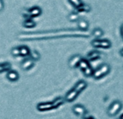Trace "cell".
Listing matches in <instances>:
<instances>
[{
    "label": "cell",
    "instance_id": "obj_1",
    "mask_svg": "<svg viewBox=\"0 0 123 119\" xmlns=\"http://www.w3.org/2000/svg\"><path fill=\"white\" fill-rule=\"evenodd\" d=\"M110 66L108 64H103L100 66H99L97 69L94 70L93 77L96 79H99L102 78L103 77L107 75L110 72Z\"/></svg>",
    "mask_w": 123,
    "mask_h": 119
},
{
    "label": "cell",
    "instance_id": "obj_19",
    "mask_svg": "<svg viewBox=\"0 0 123 119\" xmlns=\"http://www.w3.org/2000/svg\"><path fill=\"white\" fill-rule=\"evenodd\" d=\"M11 67L9 64H0V72H2L4 71L8 70Z\"/></svg>",
    "mask_w": 123,
    "mask_h": 119
},
{
    "label": "cell",
    "instance_id": "obj_21",
    "mask_svg": "<svg viewBox=\"0 0 123 119\" xmlns=\"http://www.w3.org/2000/svg\"><path fill=\"white\" fill-rule=\"evenodd\" d=\"M68 19L71 20V21H76L79 20V15L76 14V13H71L69 17H68Z\"/></svg>",
    "mask_w": 123,
    "mask_h": 119
},
{
    "label": "cell",
    "instance_id": "obj_17",
    "mask_svg": "<svg viewBox=\"0 0 123 119\" xmlns=\"http://www.w3.org/2000/svg\"><path fill=\"white\" fill-rule=\"evenodd\" d=\"M32 64H33L32 61L28 59V60H26L25 62H23V64L22 65V67L24 69H30L32 66Z\"/></svg>",
    "mask_w": 123,
    "mask_h": 119
},
{
    "label": "cell",
    "instance_id": "obj_2",
    "mask_svg": "<svg viewBox=\"0 0 123 119\" xmlns=\"http://www.w3.org/2000/svg\"><path fill=\"white\" fill-rule=\"evenodd\" d=\"M91 45L94 48H110L112 46V43L110 40L107 39H99L97 38L92 41Z\"/></svg>",
    "mask_w": 123,
    "mask_h": 119
},
{
    "label": "cell",
    "instance_id": "obj_22",
    "mask_svg": "<svg viewBox=\"0 0 123 119\" xmlns=\"http://www.w3.org/2000/svg\"><path fill=\"white\" fill-rule=\"evenodd\" d=\"M30 13L32 16H37L40 13V10L37 8V7H35V8H33L31 11H30Z\"/></svg>",
    "mask_w": 123,
    "mask_h": 119
},
{
    "label": "cell",
    "instance_id": "obj_24",
    "mask_svg": "<svg viewBox=\"0 0 123 119\" xmlns=\"http://www.w3.org/2000/svg\"><path fill=\"white\" fill-rule=\"evenodd\" d=\"M12 53L14 56H17V55L20 54V53H19V48H14V49L12 51Z\"/></svg>",
    "mask_w": 123,
    "mask_h": 119
},
{
    "label": "cell",
    "instance_id": "obj_18",
    "mask_svg": "<svg viewBox=\"0 0 123 119\" xmlns=\"http://www.w3.org/2000/svg\"><path fill=\"white\" fill-rule=\"evenodd\" d=\"M68 1L76 8H78L79 7H80L83 4L81 0H68Z\"/></svg>",
    "mask_w": 123,
    "mask_h": 119
},
{
    "label": "cell",
    "instance_id": "obj_7",
    "mask_svg": "<svg viewBox=\"0 0 123 119\" xmlns=\"http://www.w3.org/2000/svg\"><path fill=\"white\" fill-rule=\"evenodd\" d=\"M79 94V93L77 91H76L74 89H73V90H71L70 92L68 93V94L66 95L65 99H66V100L68 101V102H72V101H74V100L76 98V97L78 96Z\"/></svg>",
    "mask_w": 123,
    "mask_h": 119
},
{
    "label": "cell",
    "instance_id": "obj_16",
    "mask_svg": "<svg viewBox=\"0 0 123 119\" xmlns=\"http://www.w3.org/2000/svg\"><path fill=\"white\" fill-rule=\"evenodd\" d=\"M82 72L86 77H92L93 75V73H94V69L92 68L91 66H89Z\"/></svg>",
    "mask_w": 123,
    "mask_h": 119
},
{
    "label": "cell",
    "instance_id": "obj_23",
    "mask_svg": "<svg viewBox=\"0 0 123 119\" xmlns=\"http://www.w3.org/2000/svg\"><path fill=\"white\" fill-rule=\"evenodd\" d=\"M35 25V23L31 20H27L24 23V26L26 27H32Z\"/></svg>",
    "mask_w": 123,
    "mask_h": 119
},
{
    "label": "cell",
    "instance_id": "obj_30",
    "mask_svg": "<svg viewBox=\"0 0 123 119\" xmlns=\"http://www.w3.org/2000/svg\"></svg>",
    "mask_w": 123,
    "mask_h": 119
},
{
    "label": "cell",
    "instance_id": "obj_11",
    "mask_svg": "<svg viewBox=\"0 0 123 119\" xmlns=\"http://www.w3.org/2000/svg\"><path fill=\"white\" fill-rule=\"evenodd\" d=\"M90 66L89 61L87 59H83V58H82V59L80 61V62H79V65H78V67H79V68L81 69V71H84L85 69H86V68H87L88 66Z\"/></svg>",
    "mask_w": 123,
    "mask_h": 119
},
{
    "label": "cell",
    "instance_id": "obj_26",
    "mask_svg": "<svg viewBox=\"0 0 123 119\" xmlns=\"http://www.w3.org/2000/svg\"><path fill=\"white\" fill-rule=\"evenodd\" d=\"M84 119H95L92 116H87V117H84Z\"/></svg>",
    "mask_w": 123,
    "mask_h": 119
},
{
    "label": "cell",
    "instance_id": "obj_4",
    "mask_svg": "<svg viewBox=\"0 0 123 119\" xmlns=\"http://www.w3.org/2000/svg\"><path fill=\"white\" fill-rule=\"evenodd\" d=\"M82 59V57L79 55H75L73 57L71 58L69 60L68 64L71 68H76L78 67V65L80 62V61Z\"/></svg>",
    "mask_w": 123,
    "mask_h": 119
},
{
    "label": "cell",
    "instance_id": "obj_14",
    "mask_svg": "<svg viewBox=\"0 0 123 119\" xmlns=\"http://www.w3.org/2000/svg\"><path fill=\"white\" fill-rule=\"evenodd\" d=\"M92 35L97 38H100L104 35V31L100 28H95L92 31Z\"/></svg>",
    "mask_w": 123,
    "mask_h": 119
},
{
    "label": "cell",
    "instance_id": "obj_5",
    "mask_svg": "<svg viewBox=\"0 0 123 119\" xmlns=\"http://www.w3.org/2000/svg\"><path fill=\"white\" fill-rule=\"evenodd\" d=\"M73 112L78 116H84L86 113V108L81 105H76L73 107Z\"/></svg>",
    "mask_w": 123,
    "mask_h": 119
},
{
    "label": "cell",
    "instance_id": "obj_25",
    "mask_svg": "<svg viewBox=\"0 0 123 119\" xmlns=\"http://www.w3.org/2000/svg\"><path fill=\"white\" fill-rule=\"evenodd\" d=\"M120 34H121V37H122V38H123V24L122 25L121 28H120Z\"/></svg>",
    "mask_w": 123,
    "mask_h": 119
},
{
    "label": "cell",
    "instance_id": "obj_10",
    "mask_svg": "<svg viewBox=\"0 0 123 119\" xmlns=\"http://www.w3.org/2000/svg\"><path fill=\"white\" fill-rule=\"evenodd\" d=\"M89 22L85 20H80L78 22V27L80 30H87V29L89 28Z\"/></svg>",
    "mask_w": 123,
    "mask_h": 119
},
{
    "label": "cell",
    "instance_id": "obj_9",
    "mask_svg": "<svg viewBox=\"0 0 123 119\" xmlns=\"http://www.w3.org/2000/svg\"><path fill=\"white\" fill-rule=\"evenodd\" d=\"M37 108L38 111H47V110H50V109H53L52 103H39L37 106Z\"/></svg>",
    "mask_w": 123,
    "mask_h": 119
},
{
    "label": "cell",
    "instance_id": "obj_28",
    "mask_svg": "<svg viewBox=\"0 0 123 119\" xmlns=\"http://www.w3.org/2000/svg\"><path fill=\"white\" fill-rule=\"evenodd\" d=\"M120 55H121V56H123V48H122V49L120 50Z\"/></svg>",
    "mask_w": 123,
    "mask_h": 119
},
{
    "label": "cell",
    "instance_id": "obj_6",
    "mask_svg": "<svg viewBox=\"0 0 123 119\" xmlns=\"http://www.w3.org/2000/svg\"><path fill=\"white\" fill-rule=\"evenodd\" d=\"M101 56V53L98 51H92L87 54V60L89 61H95L99 59Z\"/></svg>",
    "mask_w": 123,
    "mask_h": 119
},
{
    "label": "cell",
    "instance_id": "obj_8",
    "mask_svg": "<svg viewBox=\"0 0 123 119\" xmlns=\"http://www.w3.org/2000/svg\"><path fill=\"white\" fill-rule=\"evenodd\" d=\"M86 87H87V83L85 82V81H79L76 85H75V87H74V90H76V91H77L79 93H81L83 90H84L86 88Z\"/></svg>",
    "mask_w": 123,
    "mask_h": 119
},
{
    "label": "cell",
    "instance_id": "obj_12",
    "mask_svg": "<svg viewBox=\"0 0 123 119\" xmlns=\"http://www.w3.org/2000/svg\"><path fill=\"white\" fill-rule=\"evenodd\" d=\"M63 102H64L63 98H56L53 102L51 103H52V108H53V109L59 107L60 106H61L63 103Z\"/></svg>",
    "mask_w": 123,
    "mask_h": 119
},
{
    "label": "cell",
    "instance_id": "obj_27",
    "mask_svg": "<svg viewBox=\"0 0 123 119\" xmlns=\"http://www.w3.org/2000/svg\"><path fill=\"white\" fill-rule=\"evenodd\" d=\"M3 8V4H2V1L0 0V10Z\"/></svg>",
    "mask_w": 123,
    "mask_h": 119
},
{
    "label": "cell",
    "instance_id": "obj_3",
    "mask_svg": "<svg viewBox=\"0 0 123 119\" xmlns=\"http://www.w3.org/2000/svg\"><path fill=\"white\" fill-rule=\"evenodd\" d=\"M122 107H123V104L119 100L114 101L108 108V111H107L108 115L110 116H115L120 111V110L122 109Z\"/></svg>",
    "mask_w": 123,
    "mask_h": 119
},
{
    "label": "cell",
    "instance_id": "obj_13",
    "mask_svg": "<svg viewBox=\"0 0 123 119\" xmlns=\"http://www.w3.org/2000/svg\"><path fill=\"white\" fill-rule=\"evenodd\" d=\"M6 77L11 81H16L18 79V73L14 71H10L9 72H8Z\"/></svg>",
    "mask_w": 123,
    "mask_h": 119
},
{
    "label": "cell",
    "instance_id": "obj_15",
    "mask_svg": "<svg viewBox=\"0 0 123 119\" xmlns=\"http://www.w3.org/2000/svg\"><path fill=\"white\" fill-rule=\"evenodd\" d=\"M77 10L79 12H89L90 10H91V7L90 6L87 5V4H82L80 7H79L77 8Z\"/></svg>",
    "mask_w": 123,
    "mask_h": 119
},
{
    "label": "cell",
    "instance_id": "obj_29",
    "mask_svg": "<svg viewBox=\"0 0 123 119\" xmlns=\"http://www.w3.org/2000/svg\"><path fill=\"white\" fill-rule=\"evenodd\" d=\"M120 119H123V115H122V116H120Z\"/></svg>",
    "mask_w": 123,
    "mask_h": 119
},
{
    "label": "cell",
    "instance_id": "obj_20",
    "mask_svg": "<svg viewBox=\"0 0 123 119\" xmlns=\"http://www.w3.org/2000/svg\"><path fill=\"white\" fill-rule=\"evenodd\" d=\"M19 53H20V54H22L23 56H25V55L29 53V50H28V48L27 47L23 46V47L19 48Z\"/></svg>",
    "mask_w": 123,
    "mask_h": 119
}]
</instances>
